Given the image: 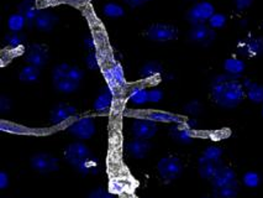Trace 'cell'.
Instances as JSON below:
<instances>
[{"label": "cell", "instance_id": "6da1fadb", "mask_svg": "<svg viewBox=\"0 0 263 198\" xmlns=\"http://www.w3.org/2000/svg\"><path fill=\"white\" fill-rule=\"evenodd\" d=\"M240 77L230 75L218 76L213 82L212 96L214 102L225 109H234L242 103L246 96L242 82Z\"/></svg>", "mask_w": 263, "mask_h": 198}, {"label": "cell", "instance_id": "7a4b0ae2", "mask_svg": "<svg viewBox=\"0 0 263 198\" xmlns=\"http://www.w3.org/2000/svg\"><path fill=\"white\" fill-rule=\"evenodd\" d=\"M64 157L69 165L82 175H94L98 172V161L88 146L82 142H73L67 146Z\"/></svg>", "mask_w": 263, "mask_h": 198}, {"label": "cell", "instance_id": "3957f363", "mask_svg": "<svg viewBox=\"0 0 263 198\" xmlns=\"http://www.w3.org/2000/svg\"><path fill=\"white\" fill-rule=\"evenodd\" d=\"M84 73L81 68L76 66H71L68 63H61L53 68L52 79L53 86L58 92L69 94L76 92L79 88Z\"/></svg>", "mask_w": 263, "mask_h": 198}, {"label": "cell", "instance_id": "277c9868", "mask_svg": "<svg viewBox=\"0 0 263 198\" xmlns=\"http://www.w3.org/2000/svg\"><path fill=\"white\" fill-rule=\"evenodd\" d=\"M146 36L154 42H170L178 38V29L170 24H154L147 29Z\"/></svg>", "mask_w": 263, "mask_h": 198}, {"label": "cell", "instance_id": "5b68a950", "mask_svg": "<svg viewBox=\"0 0 263 198\" xmlns=\"http://www.w3.org/2000/svg\"><path fill=\"white\" fill-rule=\"evenodd\" d=\"M183 171V165L176 156H166L158 163V172L166 182L174 181L178 178Z\"/></svg>", "mask_w": 263, "mask_h": 198}, {"label": "cell", "instance_id": "8992f818", "mask_svg": "<svg viewBox=\"0 0 263 198\" xmlns=\"http://www.w3.org/2000/svg\"><path fill=\"white\" fill-rule=\"evenodd\" d=\"M214 14H215V8L212 3L199 2L188 11L186 17L192 25H199V24H205L206 21H209Z\"/></svg>", "mask_w": 263, "mask_h": 198}, {"label": "cell", "instance_id": "52a82bcc", "mask_svg": "<svg viewBox=\"0 0 263 198\" xmlns=\"http://www.w3.org/2000/svg\"><path fill=\"white\" fill-rule=\"evenodd\" d=\"M48 50L47 47L41 44H31L27 46L24 53V59L29 65L41 68L48 61Z\"/></svg>", "mask_w": 263, "mask_h": 198}, {"label": "cell", "instance_id": "ba28073f", "mask_svg": "<svg viewBox=\"0 0 263 198\" xmlns=\"http://www.w3.org/2000/svg\"><path fill=\"white\" fill-rule=\"evenodd\" d=\"M216 38L215 30L212 29L205 24H199V25H193L191 31H189V39L194 44L201 45V46H209L213 44Z\"/></svg>", "mask_w": 263, "mask_h": 198}, {"label": "cell", "instance_id": "9c48e42d", "mask_svg": "<svg viewBox=\"0 0 263 198\" xmlns=\"http://www.w3.org/2000/svg\"><path fill=\"white\" fill-rule=\"evenodd\" d=\"M69 133L77 139L87 140L90 139L96 133V124L91 120V118H81L78 120L73 121L68 127Z\"/></svg>", "mask_w": 263, "mask_h": 198}, {"label": "cell", "instance_id": "30bf717a", "mask_svg": "<svg viewBox=\"0 0 263 198\" xmlns=\"http://www.w3.org/2000/svg\"><path fill=\"white\" fill-rule=\"evenodd\" d=\"M31 166L37 172L50 173L58 170V160L50 154L40 152V154H36L32 156Z\"/></svg>", "mask_w": 263, "mask_h": 198}, {"label": "cell", "instance_id": "8fae6325", "mask_svg": "<svg viewBox=\"0 0 263 198\" xmlns=\"http://www.w3.org/2000/svg\"><path fill=\"white\" fill-rule=\"evenodd\" d=\"M238 53L243 57H257L263 53V39L250 36L242 40L237 46Z\"/></svg>", "mask_w": 263, "mask_h": 198}, {"label": "cell", "instance_id": "7c38bea8", "mask_svg": "<svg viewBox=\"0 0 263 198\" xmlns=\"http://www.w3.org/2000/svg\"><path fill=\"white\" fill-rule=\"evenodd\" d=\"M157 133V124L151 119H136L133 123V134L136 139L148 140Z\"/></svg>", "mask_w": 263, "mask_h": 198}, {"label": "cell", "instance_id": "4fadbf2b", "mask_svg": "<svg viewBox=\"0 0 263 198\" xmlns=\"http://www.w3.org/2000/svg\"><path fill=\"white\" fill-rule=\"evenodd\" d=\"M77 114V111H76L74 106L66 104V103H60L52 109L51 112V121L54 125H60V124H63L64 121H67L68 119H71Z\"/></svg>", "mask_w": 263, "mask_h": 198}, {"label": "cell", "instance_id": "5bb4252c", "mask_svg": "<svg viewBox=\"0 0 263 198\" xmlns=\"http://www.w3.org/2000/svg\"><path fill=\"white\" fill-rule=\"evenodd\" d=\"M104 77L106 79L108 86L111 87L112 89H115V88H121L126 84L124 71H122V67L119 65V63H115V65L106 68L105 71H104Z\"/></svg>", "mask_w": 263, "mask_h": 198}, {"label": "cell", "instance_id": "9a60e30c", "mask_svg": "<svg viewBox=\"0 0 263 198\" xmlns=\"http://www.w3.org/2000/svg\"><path fill=\"white\" fill-rule=\"evenodd\" d=\"M57 23H58L57 15H54L50 10H42V9H40L33 26H35L36 29H39L40 31L50 32Z\"/></svg>", "mask_w": 263, "mask_h": 198}, {"label": "cell", "instance_id": "2e32d148", "mask_svg": "<svg viewBox=\"0 0 263 198\" xmlns=\"http://www.w3.org/2000/svg\"><path fill=\"white\" fill-rule=\"evenodd\" d=\"M221 166V160H210L204 156H200L199 158V173L201 177L205 179H213Z\"/></svg>", "mask_w": 263, "mask_h": 198}, {"label": "cell", "instance_id": "e0dca14e", "mask_svg": "<svg viewBox=\"0 0 263 198\" xmlns=\"http://www.w3.org/2000/svg\"><path fill=\"white\" fill-rule=\"evenodd\" d=\"M112 102H114V89L110 86H106L94 100L93 106L97 112H106L111 108Z\"/></svg>", "mask_w": 263, "mask_h": 198}, {"label": "cell", "instance_id": "ac0fdd59", "mask_svg": "<svg viewBox=\"0 0 263 198\" xmlns=\"http://www.w3.org/2000/svg\"><path fill=\"white\" fill-rule=\"evenodd\" d=\"M17 9H19V13L26 19L27 26L32 27L33 24H35L36 16H37L40 11L35 0H23Z\"/></svg>", "mask_w": 263, "mask_h": 198}, {"label": "cell", "instance_id": "d6986e66", "mask_svg": "<svg viewBox=\"0 0 263 198\" xmlns=\"http://www.w3.org/2000/svg\"><path fill=\"white\" fill-rule=\"evenodd\" d=\"M236 181H237L236 175H235L234 170L224 165L220 167V170L216 172V175L214 176L212 179L214 188L221 187V186L232 184V182H236Z\"/></svg>", "mask_w": 263, "mask_h": 198}, {"label": "cell", "instance_id": "ffe728a7", "mask_svg": "<svg viewBox=\"0 0 263 198\" xmlns=\"http://www.w3.org/2000/svg\"><path fill=\"white\" fill-rule=\"evenodd\" d=\"M171 135L180 144H191L194 138L192 128L186 124H177L171 129Z\"/></svg>", "mask_w": 263, "mask_h": 198}, {"label": "cell", "instance_id": "44dd1931", "mask_svg": "<svg viewBox=\"0 0 263 198\" xmlns=\"http://www.w3.org/2000/svg\"><path fill=\"white\" fill-rule=\"evenodd\" d=\"M149 145L148 140H143V139H134L133 141H130L127 144V151L131 156H134L135 158H143L146 155L148 154Z\"/></svg>", "mask_w": 263, "mask_h": 198}, {"label": "cell", "instance_id": "7402d4cb", "mask_svg": "<svg viewBox=\"0 0 263 198\" xmlns=\"http://www.w3.org/2000/svg\"><path fill=\"white\" fill-rule=\"evenodd\" d=\"M245 89H246V96L251 102L255 104H263V86L261 84L253 83V82L245 79L242 82Z\"/></svg>", "mask_w": 263, "mask_h": 198}, {"label": "cell", "instance_id": "603a6c76", "mask_svg": "<svg viewBox=\"0 0 263 198\" xmlns=\"http://www.w3.org/2000/svg\"><path fill=\"white\" fill-rule=\"evenodd\" d=\"M224 69L228 75L240 77L246 69V63L242 60L236 59V57H230V59L224 61Z\"/></svg>", "mask_w": 263, "mask_h": 198}, {"label": "cell", "instance_id": "cb8c5ba5", "mask_svg": "<svg viewBox=\"0 0 263 198\" xmlns=\"http://www.w3.org/2000/svg\"><path fill=\"white\" fill-rule=\"evenodd\" d=\"M128 100L136 105L146 104V103L149 102L148 91L143 87H134L128 93Z\"/></svg>", "mask_w": 263, "mask_h": 198}, {"label": "cell", "instance_id": "d4e9b609", "mask_svg": "<svg viewBox=\"0 0 263 198\" xmlns=\"http://www.w3.org/2000/svg\"><path fill=\"white\" fill-rule=\"evenodd\" d=\"M238 193V184L232 182V184L221 186V187L214 188V194L216 198H236Z\"/></svg>", "mask_w": 263, "mask_h": 198}, {"label": "cell", "instance_id": "484cf974", "mask_svg": "<svg viewBox=\"0 0 263 198\" xmlns=\"http://www.w3.org/2000/svg\"><path fill=\"white\" fill-rule=\"evenodd\" d=\"M40 77V68L35 66L27 65L21 69L20 72V81L24 82V83H35Z\"/></svg>", "mask_w": 263, "mask_h": 198}, {"label": "cell", "instance_id": "4316f807", "mask_svg": "<svg viewBox=\"0 0 263 198\" xmlns=\"http://www.w3.org/2000/svg\"><path fill=\"white\" fill-rule=\"evenodd\" d=\"M26 25H27L26 19L20 13L13 14V15H10V16H9L8 27H9V30H10V32L20 33Z\"/></svg>", "mask_w": 263, "mask_h": 198}, {"label": "cell", "instance_id": "83f0119b", "mask_svg": "<svg viewBox=\"0 0 263 198\" xmlns=\"http://www.w3.org/2000/svg\"><path fill=\"white\" fill-rule=\"evenodd\" d=\"M162 72H163V68H162L160 63L152 61V62L146 63V65L142 67L141 72H140V76H141L142 78L147 79V78H154L156 76H160Z\"/></svg>", "mask_w": 263, "mask_h": 198}, {"label": "cell", "instance_id": "f1b7e54d", "mask_svg": "<svg viewBox=\"0 0 263 198\" xmlns=\"http://www.w3.org/2000/svg\"><path fill=\"white\" fill-rule=\"evenodd\" d=\"M103 13L106 17L116 19V17L124 16L125 10L121 5L115 4V3H106V4L103 7Z\"/></svg>", "mask_w": 263, "mask_h": 198}, {"label": "cell", "instance_id": "f546056e", "mask_svg": "<svg viewBox=\"0 0 263 198\" xmlns=\"http://www.w3.org/2000/svg\"><path fill=\"white\" fill-rule=\"evenodd\" d=\"M242 182L246 187L249 188H256L261 184V176L255 171H249L243 175Z\"/></svg>", "mask_w": 263, "mask_h": 198}, {"label": "cell", "instance_id": "4dcf8cb0", "mask_svg": "<svg viewBox=\"0 0 263 198\" xmlns=\"http://www.w3.org/2000/svg\"><path fill=\"white\" fill-rule=\"evenodd\" d=\"M226 21H228V19H226L224 14L215 13L212 17H210L208 23H209V26L212 27V29L218 30V29H222V27L226 25Z\"/></svg>", "mask_w": 263, "mask_h": 198}, {"label": "cell", "instance_id": "1f68e13d", "mask_svg": "<svg viewBox=\"0 0 263 198\" xmlns=\"http://www.w3.org/2000/svg\"><path fill=\"white\" fill-rule=\"evenodd\" d=\"M201 156L210 158V160H221L222 149L219 148V146H215V145L208 146L205 150H204Z\"/></svg>", "mask_w": 263, "mask_h": 198}, {"label": "cell", "instance_id": "d6a6232c", "mask_svg": "<svg viewBox=\"0 0 263 198\" xmlns=\"http://www.w3.org/2000/svg\"><path fill=\"white\" fill-rule=\"evenodd\" d=\"M24 40H25V38H24L21 33L11 32L10 35L7 36V44H8L9 47L17 48V47H20L21 45H23Z\"/></svg>", "mask_w": 263, "mask_h": 198}, {"label": "cell", "instance_id": "836d02e7", "mask_svg": "<svg viewBox=\"0 0 263 198\" xmlns=\"http://www.w3.org/2000/svg\"><path fill=\"white\" fill-rule=\"evenodd\" d=\"M85 65H87V67L90 71H97V69L99 68L100 61L98 59V55L96 51H90L89 55L87 56V59H85Z\"/></svg>", "mask_w": 263, "mask_h": 198}, {"label": "cell", "instance_id": "e575fe53", "mask_svg": "<svg viewBox=\"0 0 263 198\" xmlns=\"http://www.w3.org/2000/svg\"><path fill=\"white\" fill-rule=\"evenodd\" d=\"M163 99V92L158 88H152L148 91V100L151 103H158Z\"/></svg>", "mask_w": 263, "mask_h": 198}, {"label": "cell", "instance_id": "d590c367", "mask_svg": "<svg viewBox=\"0 0 263 198\" xmlns=\"http://www.w3.org/2000/svg\"><path fill=\"white\" fill-rule=\"evenodd\" d=\"M151 119H155V120H161V121H173L176 120V117L173 115L167 114V113H162V112H154L151 114Z\"/></svg>", "mask_w": 263, "mask_h": 198}, {"label": "cell", "instance_id": "8d00e7d4", "mask_svg": "<svg viewBox=\"0 0 263 198\" xmlns=\"http://www.w3.org/2000/svg\"><path fill=\"white\" fill-rule=\"evenodd\" d=\"M88 198H114V196L110 192L103 190V188H97V190L90 192Z\"/></svg>", "mask_w": 263, "mask_h": 198}, {"label": "cell", "instance_id": "74e56055", "mask_svg": "<svg viewBox=\"0 0 263 198\" xmlns=\"http://www.w3.org/2000/svg\"><path fill=\"white\" fill-rule=\"evenodd\" d=\"M253 3V0H235V5L238 10H245L249 7H251V4Z\"/></svg>", "mask_w": 263, "mask_h": 198}, {"label": "cell", "instance_id": "f35d334b", "mask_svg": "<svg viewBox=\"0 0 263 198\" xmlns=\"http://www.w3.org/2000/svg\"><path fill=\"white\" fill-rule=\"evenodd\" d=\"M84 46H85V48H88V50H91V51L96 50L97 45H96V40H94L93 36L89 35V36H87V38H85Z\"/></svg>", "mask_w": 263, "mask_h": 198}, {"label": "cell", "instance_id": "ab89813d", "mask_svg": "<svg viewBox=\"0 0 263 198\" xmlns=\"http://www.w3.org/2000/svg\"><path fill=\"white\" fill-rule=\"evenodd\" d=\"M9 184H10V181H9V176L7 175V172H0V188L5 190Z\"/></svg>", "mask_w": 263, "mask_h": 198}, {"label": "cell", "instance_id": "60d3db41", "mask_svg": "<svg viewBox=\"0 0 263 198\" xmlns=\"http://www.w3.org/2000/svg\"><path fill=\"white\" fill-rule=\"evenodd\" d=\"M0 108H2L3 112H7L8 109H10V103L8 102L5 97H2V99H0Z\"/></svg>", "mask_w": 263, "mask_h": 198}, {"label": "cell", "instance_id": "b9f144b4", "mask_svg": "<svg viewBox=\"0 0 263 198\" xmlns=\"http://www.w3.org/2000/svg\"><path fill=\"white\" fill-rule=\"evenodd\" d=\"M127 5H130L131 8H137V7H141L143 4L142 0H125Z\"/></svg>", "mask_w": 263, "mask_h": 198}, {"label": "cell", "instance_id": "7bdbcfd3", "mask_svg": "<svg viewBox=\"0 0 263 198\" xmlns=\"http://www.w3.org/2000/svg\"><path fill=\"white\" fill-rule=\"evenodd\" d=\"M146 2H151V0H142V3H143V4H145Z\"/></svg>", "mask_w": 263, "mask_h": 198}, {"label": "cell", "instance_id": "ee69618b", "mask_svg": "<svg viewBox=\"0 0 263 198\" xmlns=\"http://www.w3.org/2000/svg\"><path fill=\"white\" fill-rule=\"evenodd\" d=\"M262 117H263V106H262Z\"/></svg>", "mask_w": 263, "mask_h": 198}]
</instances>
